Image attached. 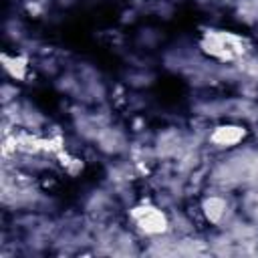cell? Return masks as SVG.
<instances>
[{
  "mask_svg": "<svg viewBox=\"0 0 258 258\" xmlns=\"http://www.w3.org/2000/svg\"><path fill=\"white\" fill-rule=\"evenodd\" d=\"M244 127H238V125H222L218 127L214 133H212V141L220 147H230V145H236L238 141L244 139Z\"/></svg>",
  "mask_w": 258,
  "mask_h": 258,
  "instance_id": "obj_3",
  "label": "cell"
},
{
  "mask_svg": "<svg viewBox=\"0 0 258 258\" xmlns=\"http://www.w3.org/2000/svg\"><path fill=\"white\" fill-rule=\"evenodd\" d=\"M202 50L216 60L230 62L248 52V40L230 30H208L202 36Z\"/></svg>",
  "mask_w": 258,
  "mask_h": 258,
  "instance_id": "obj_1",
  "label": "cell"
},
{
  "mask_svg": "<svg viewBox=\"0 0 258 258\" xmlns=\"http://www.w3.org/2000/svg\"><path fill=\"white\" fill-rule=\"evenodd\" d=\"M224 210H226V202H224L222 198H210V200H206V204H204V212H206L208 220L214 222V224H218V222L222 220Z\"/></svg>",
  "mask_w": 258,
  "mask_h": 258,
  "instance_id": "obj_4",
  "label": "cell"
},
{
  "mask_svg": "<svg viewBox=\"0 0 258 258\" xmlns=\"http://www.w3.org/2000/svg\"><path fill=\"white\" fill-rule=\"evenodd\" d=\"M133 220L137 224V228L145 234H163L167 230V218L161 210L153 208V206H141V208H135L133 210Z\"/></svg>",
  "mask_w": 258,
  "mask_h": 258,
  "instance_id": "obj_2",
  "label": "cell"
}]
</instances>
